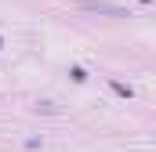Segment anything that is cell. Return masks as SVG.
Segmentation results:
<instances>
[{"mask_svg":"<svg viewBox=\"0 0 156 152\" xmlns=\"http://www.w3.org/2000/svg\"><path fill=\"white\" fill-rule=\"evenodd\" d=\"M80 11H91V15H113V18H123V15H127L123 7L105 4V0H83V4H80Z\"/></svg>","mask_w":156,"mask_h":152,"instance_id":"6da1fadb","label":"cell"}]
</instances>
